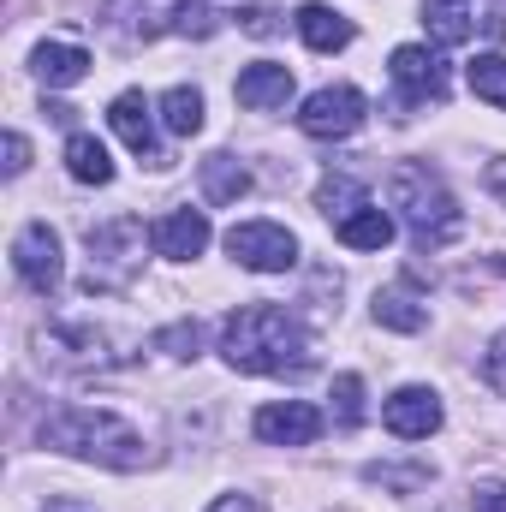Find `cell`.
Masks as SVG:
<instances>
[{
	"label": "cell",
	"mask_w": 506,
	"mask_h": 512,
	"mask_svg": "<svg viewBox=\"0 0 506 512\" xmlns=\"http://www.w3.org/2000/svg\"><path fill=\"white\" fill-rule=\"evenodd\" d=\"M209 215L203 209H167L161 221H155V233H149V245L155 256H167V262H191V256L209 251Z\"/></svg>",
	"instance_id": "obj_13"
},
{
	"label": "cell",
	"mask_w": 506,
	"mask_h": 512,
	"mask_svg": "<svg viewBox=\"0 0 506 512\" xmlns=\"http://www.w3.org/2000/svg\"><path fill=\"white\" fill-rule=\"evenodd\" d=\"M334 417H340V429H358L364 423V382L358 376H340L334 382Z\"/></svg>",
	"instance_id": "obj_28"
},
{
	"label": "cell",
	"mask_w": 506,
	"mask_h": 512,
	"mask_svg": "<svg viewBox=\"0 0 506 512\" xmlns=\"http://www.w3.org/2000/svg\"><path fill=\"white\" fill-rule=\"evenodd\" d=\"M471 90H477V102L506 108V60L501 54H477L471 60Z\"/></svg>",
	"instance_id": "obj_24"
},
{
	"label": "cell",
	"mask_w": 506,
	"mask_h": 512,
	"mask_svg": "<svg viewBox=\"0 0 506 512\" xmlns=\"http://www.w3.org/2000/svg\"><path fill=\"white\" fill-rule=\"evenodd\" d=\"M471 507H477V512H506V483H477Z\"/></svg>",
	"instance_id": "obj_30"
},
{
	"label": "cell",
	"mask_w": 506,
	"mask_h": 512,
	"mask_svg": "<svg viewBox=\"0 0 506 512\" xmlns=\"http://www.w3.org/2000/svg\"><path fill=\"white\" fill-rule=\"evenodd\" d=\"M66 173H72L78 185H108V179H114V161H108V149H102L90 131H72V137H66Z\"/></svg>",
	"instance_id": "obj_18"
},
{
	"label": "cell",
	"mask_w": 506,
	"mask_h": 512,
	"mask_svg": "<svg viewBox=\"0 0 506 512\" xmlns=\"http://www.w3.org/2000/svg\"><path fill=\"white\" fill-rule=\"evenodd\" d=\"M155 352H167V358H197V352H203V328H197V322H173V328L155 334Z\"/></svg>",
	"instance_id": "obj_26"
},
{
	"label": "cell",
	"mask_w": 506,
	"mask_h": 512,
	"mask_svg": "<svg viewBox=\"0 0 506 512\" xmlns=\"http://www.w3.org/2000/svg\"><path fill=\"white\" fill-rule=\"evenodd\" d=\"M423 30H429L441 48L465 42V36H471V0H423Z\"/></svg>",
	"instance_id": "obj_23"
},
{
	"label": "cell",
	"mask_w": 506,
	"mask_h": 512,
	"mask_svg": "<svg viewBox=\"0 0 506 512\" xmlns=\"http://www.w3.org/2000/svg\"><path fill=\"white\" fill-rule=\"evenodd\" d=\"M387 197H393V209H399L417 251H441V245H453L465 233V209H459V197L447 191V179L429 161H399L393 179H387Z\"/></svg>",
	"instance_id": "obj_3"
},
{
	"label": "cell",
	"mask_w": 506,
	"mask_h": 512,
	"mask_svg": "<svg viewBox=\"0 0 506 512\" xmlns=\"http://www.w3.org/2000/svg\"><path fill=\"white\" fill-rule=\"evenodd\" d=\"M387 78H393V90H399V114L393 120H411L405 108H429V102H447V60L435 54V48H423V42H405V48H393V60H387Z\"/></svg>",
	"instance_id": "obj_5"
},
{
	"label": "cell",
	"mask_w": 506,
	"mask_h": 512,
	"mask_svg": "<svg viewBox=\"0 0 506 512\" xmlns=\"http://www.w3.org/2000/svg\"><path fill=\"white\" fill-rule=\"evenodd\" d=\"M30 66H36V78H42L48 90H72V84L90 72V54H84L78 42H42V48L30 54Z\"/></svg>",
	"instance_id": "obj_16"
},
{
	"label": "cell",
	"mask_w": 506,
	"mask_h": 512,
	"mask_svg": "<svg viewBox=\"0 0 506 512\" xmlns=\"http://www.w3.org/2000/svg\"><path fill=\"white\" fill-rule=\"evenodd\" d=\"M36 441L54 447V453H66V459L102 465V471H143L149 465V441L131 429L126 417L96 411V405H54L36 423Z\"/></svg>",
	"instance_id": "obj_2"
},
{
	"label": "cell",
	"mask_w": 506,
	"mask_h": 512,
	"mask_svg": "<svg viewBox=\"0 0 506 512\" xmlns=\"http://www.w3.org/2000/svg\"><path fill=\"white\" fill-rule=\"evenodd\" d=\"M364 477H370V483H381V489H393V495H411V489H423L435 471H429V465H405V471H393V465H370Z\"/></svg>",
	"instance_id": "obj_27"
},
{
	"label": "cell",
	"mask_w": 506,
	"mask_h": 512,
	"mask_svg": "<svg viewBox=\"0 0 506 512\" xmlns=\"http://www.w3.org/2000/svg\"><path fill=\"white\" fill-rule=\"evenodd\" d=\"M233 96H239V108H251V114H280V108L292 102V66L256 60V66H245V72H239Z\"/></svg>",
	"instance_id": "obj_14"
},
{
	"label": "cell",
	"mask_w": 506,
	"mask_h": 512,
	"mask_svg": "<svg viewBox=\"0 0 506 512\" xmlns=\"http://www.w3.org/2000/svg\"><path fill=\"white\" fill-rule=\"evenodd\" d=\"M84 251H90L84 292H126L131 280L143 274V221L137 215H114V221L90 227Z\"/></svg>",
	"instance_id": "obj_4"
},
{
	"label": "cell",
	"mask_w": 506,
	"mask_h": 512,
	"mask_svg": "<svg viewBox=\"0 0 506 512\" xmlns=\"http://www.w3.org/2000/svg\"><path fill=\"white\" fill-rule=\"evenodd\" d=\"M292 24H298V36H304L316 54H340V48H352V36H358V30H352V18H346V12H334V6H322V0L298 6V18H292Z\"/></svg>",
	"instance_id": "obj_15"
},
{
	"label": "cell",
	"mask_w": 506,
	"mask_h": 512,
	"mask_svg": "<svg viewBox=\"0 0 506 512\" xmlns=\"http://www.w3.org/2000/svg\"><path fill=\"white\" fill-rule=\"evenodd\" d=\"M227 256L251 274H286L298 262V239L280 227V221H239L227 233Z\"/></svg>",
	"instance_id": "obj_6"
},
{
	"label": "cell",
	"mask_w": 506,
	"mask_h": 512,
	"mask_svg": "<svg viewBox=\"0 0 506 512\" xmlns=\"http://www.w3.org/2000/svg\"><path fill=\"white\" fill-rule=\"evenodd\" d=\"M221 358L245 376H310L316 370V340L280 304H239L221 322Z\"/></svg>",
	"instance_id": "obj_1"
},
{
	"label": "cell",
	"mask_w": 506,
	"mask_h": 512,
	"mask_svg": "<svg viewBox=\"0 0 506 512\" xmlns=\"http://www.w3.org/2000/svg\"><path fill=\"white\" fill-rule=\"evenodd\" d=\"M108 126L120 131V143H126L137 161H149V167H167V149H161V137H155V102H143V90L114 96V108H108Z\"/></svg>",
	"instance_id": "obj_11"
},
{
	"label": "cell",
	"mask_w": 506,
	"mask_h": 512,
	"mask_svg": "<svg viewBox=\"0 0 506 512\" xmlns=\"http://www.w3.org/2000/svg\"><path fill=\"white\" fill-rule=\"evenodd\" d=\"M209 512H262V501H256V495H221Z\"/></svg>",
	"instance_id": "obj_33"
},
{
	"label": "cell",
	"mask_w": 506,
	"mask_h": 512,
	"mask_svg": "<svg viewBox=\"0 0 506 512\" xmlns=\"http://www.w3.org/2000/svg\"><path fill=\"white\" fill-rule=\"evenodd\" d=\"M239 24H245V30H251V36H274V30H280V24H274V12H268V6H245V12H239Z\"/></svg>",
	"instance_id": "obj_31"
},
{
	"label": "cell",
	"mask_w": 506,
	"mask_h": 512,
	"mask_svg": "<svg viewBox=\"0 0 506 512\" xmlns=\"http://www.w3.org/2000/svg\"><path fill=\"white\" fill-rule=\"evenodd\" d=\"M364 90H352V84H328V90H316V96H304V108H298V126L304 137H322V143H340V137H352V131L364 126Z\"/></svg>",
	"instance_id": "obj_7"
},
{
	"label": "cell",
	"mask_w": 506,
	"mask_h": 512,
	"mask_svg": "<svg viewBox=\"0 0 506 512\" xmlns=\"http://www.w3.org/2000/svg\"><path fill=\"white\" fill-rule=\"evenodd\" d=\"M334 233H340V245H352V251H381V245L393 239V215L376 209V203H364V209H358V215H346Z\"/></svg>",
	"instance_id": "obj_20"
},
{
	"label": "cell",
	"mask_w": 506,
	"mask_h": 512,
	"mask_svg": "<svg viewBox=\"0 0 506 512\" xmlns=\"http://www.w3.org/2000/svg\"><path fill=\"white\" fill-rule=\"evenodd\" d=\"M12 268H18V280L30 286V292H60V280H66V256H60V233L48 227V221H30L18 239H12Z\"/></svg>",
	"instance_id": "obj_8"
},
{
	"label": "cell",
	"mask_w": 506,
	"mask_h": 512,
	"mask_svg": "<svg viewBox=\"0 0 506 512\" xmlns=\"http://www.w3.org/2000/svg\"><path fill=\"white\" fill-rule=\"evenodd\" d=\"M251 429H256V441H268V447H310L322 435V411L310 399H274V405L256 411Z\"/></svg>",
	"instance_id": "obj_10"
},
{
	"label": "cell",
	"mask_w": 506,
	"mask_h": 512,
	"mask_svg": "<svg viewBox=\"0 0 506 512\" xmlns=\"http://www.w3.org/2000/svg\"><path fill=\"white\" fill-rule=\"evenodd\" d=\"M203 197L209 203H239V197H251V167L239 161V155H209L203 161Z\"/></svg>",
	"instance_id": "obj_17"
},
{
	"label": "cell",
	"mask_w": 506,
	"mask_h": 512,
	"mask_svg": "<svg viewBox=\"0 0 506 512\" xmlns=\"http://www.w3.org/2000/svg\"><path fill=\"white\" fill-rule=\"evenodd\" d=\"M48 512H84V507H48Z\"/></svg>",
	"instance_id": "obj_35"
},
{
	"label": "cell",
	"mask_w": 506,
	"mask_h": 512,
	"mask_svg": "<svg viewBox=\"0 0 506 512\" xmlns=\"http://www.w3.org/2000/svg\"><path fill=\"white\" fill-rule=\"evenodd\" d=\"M173 30L203 42V36H215V30H221V12H215V6H203V0H173Z\"/></svg>",
	"instance_id": "obj_25"
},
{
	"label": "cell",
	"mask_w": 506,
	"mask_h": 512,
	"mask_svg": "<svg viewBox=\"0 0 506 512\" xmlns=\"http://www.w3.org/2000/svg\"><path fill=\"white\" fill-rule=\"evenodd\" d=\"M36 346H42V358L60 364V370H108V364H114L108 334L90 328V322H54V328L36 334Z\"/></svg>",
	"instance_id": "obj_9"
},
{
	"label": "cell",
	"mask_w": 506,
	"mask_h": 512,
	"mask_svg": "<svg viewBox=\"0 0 506 512\" xmlns=\"http://www.w3.org/2000/svg\"><path fill=\"white\" fill-rule=\"evenodd\" d=\"M489 191L506 203V161H489Z\"/></svg>",
	"instance_id": "obj_34"
},
{
	"label": "cell",
	"mask_w": 506,
	"mask_h": 512,
	"mask_svg": "<svg viewBox=\"0 0 506 512\" xmlns=\"http://www.w3.org/2000/svg\"><path fill=\"white\" fill-rule=\"evenodd\" d=\"M155 114H161V126L173 131V137H197V131H203V96H197L191 84H173V90L155 102Z\"/></svg>",
	"instance_id": "obj_22"
},
{
	"label": "cell",
	"mask_w": 506,
	"mask_h": 512,
	"mask_svg": "<svg viewBox=\"0 0 506 512\" xmlns=\"http://www.w3.org/2000/svg\"><path fill=\"white\" fill-rule=\"evenodd\" d=\"M381 423H387V435H399V441H429V435L441 429V393H435V387H399V393L381 405Z\"/></svg>",
	"instance_id": "obj_12"
},
{
	"label": "cell",
	"mask_w": 506,
	"mask_h": 512,
	"mask_svg": "<svg viewBox=\"0 0 506 512\" xmlns=\"http://www.w3.org/2000/svg\"><path fill=\"white\" fill-rule=\"evenodd\" d=\"M483 382L506 399V334H495V340H489V352H483Z\"/></svg>",
	"instance_id": "obj_29"
},
{
	"label": "cell",
	"mask_w": 506,
	"mask_h": 512,
	"mask_svg": "<svg viewBox=\"0 0 506 512\" xmlns=\"http://www.w3.org/2000/svg\"><path fill=\"white\" fill-rule=\"evenodd\" d=\"M30 167V143L18 131H6V173H24Z\"/></svg>",
	"instance_id": "obj_32"
},
{
	"label": "cell",
	"mask_w": 506,
	"mask_h": 512,
	"mask_svg": "<svg viewBox=\"0 0 506 512\" xmlns=\"http://www.w3.org/2000/svg\"><path fill=\"white\" fill-rule=\"evenodd\" d=\"M376 322L393 328V334H423L429 328V304H417L405 286H387V292H376Z\"/></svg>",
	"instance_id": "obj_19"
},
{
	"label": "cell",
	"mask_w": 506,
	"mask_h": 512,
	"mask_svg": "<svg viewBox=\"0 0 506 512\" xmlns=\"http://www.w3.org/2000/svg\"><path fill=\"white\" fill-rule=\"evenodd\" d=\"M364 203H370V191H364V185H358L352 173H328V179L316 185V209H322V215H328L334 227H340L346 215H358Z\"/></svg>",
	"instance_id": "obj_21"
}]
</instances>
